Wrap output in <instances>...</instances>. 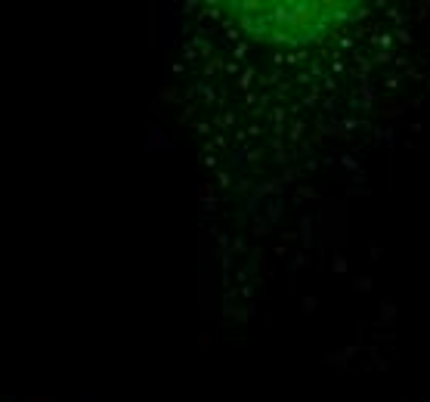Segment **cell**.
<instances>
[{
    "label": "cell",
    "instance_id": "obj_1",
    "mask_svg": "<svg viewBox=\"0 0 430 402\" xmlns=\"http://www.w3.org/2000/svg\"><path fill=\"white\" fill-rule=\"evenodd\" d=\"M235 22L263 40H313L356 13V3H232Z\"/></svg>",
    "mask_w": 430,
    "mask_h": 402
}]
</instances>
